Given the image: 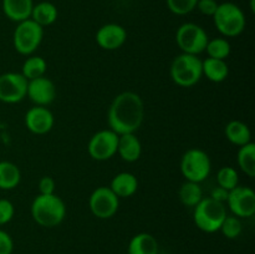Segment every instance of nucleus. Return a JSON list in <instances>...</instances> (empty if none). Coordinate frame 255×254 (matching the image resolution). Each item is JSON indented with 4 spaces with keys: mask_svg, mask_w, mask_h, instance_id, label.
<instances>
[{
    "mask_svg": "<svg viewBox=\"0 0 255 254\" xmlns=\"http://www.w3.org/2000/svg\"><path fill=\"white\" fill-rule=\"evenodd\" d=\"M46 70L47 62L44 57L30 55L22 64L21 75L29 81V80L36 79V77L45 76Z\"/></svg>",
    "mask_w": 255,
    "mask_h": 254,
    "instance_id": "obj_26",
    "label": "nucleus"
},
{
    "mask_svg": "<svg viewBox=\"0 0 255 254\" xmlns=\"http://www.w3.org/2000/svg\"><path fill=\"white\" fill-rule=\"evenodd\" d=\"M208 40L206 30L194 22H184L176 31V42L184 54L198 56L206 50Z\"/></svg>",
    "mask_w": 255,
    "mask_h": 254,
    "instance_id": "obj_8",
    "label": "nucleus"
},
{
    "mask_svg": "<svg viewBox=\"0 0 255 254\" xmlns=\"http://www.w3.org/2000/svg\"><path fill=\"white\" fill-rule=\"evenodd\" d=\"M34 0H1V9L5 16L14 22L30 19Z\"/></svg>",
    "mask_w": 255,
    "mask_h": 254,
    "instance_id": "obj_16",
    "label": "nucleus"
},
{
    "mask_svg": "<svg viewBox=\"0 0 255 254\" xmlns=\"http://www.w3.org/2000/svg\"><path fill=\"white\" fill-rule=\"evenodd\" d=\"M119 134L112 129H101L90 138L87 152L95 161H107L117 153Z\"/></svg>",
    "mask_w": 255,
    "mask_h": 254,
    "instance_id": "obj_10",
    "label": "nucleus"
},
{
    "mask_svg": "<svg viewBox=\"0 0 255 254\" xmlns=\"http://www.w3.org/2000/svg\"><path fill=\"white\" fill-rule=\"evenodd\" d=\"M15 214V207L9 199H0V226L7 224Z\"/></svg>",
    "mask_w": 255,
    "mask_h": 254,
    "instance_id": "obj_31",
    "label": "nucleus"
},
{
    "mask_svg": "<svg viewBox=\"0 0 255 254\" xmlns=\"http://www.w3.org/2000/svg\"><path fill=\"white\" fill-rule=\"evenodd\" d=\"M179 168L186 181L201 183L211 174L212 162L206 151L201 148H189L182 156Z\"/></svg>",
    "mask_w": 255,
    "mask_h": 254,
    "instance_id": "obj_6",
    "label": "nucleus"
},
{
    "mask_svg": "<svg viewBox=\"0 0 255 254\" xmlns=\"http://www.w3.org/2000/svg\"><path fill=\"white\" fill-rule=\"evenodd\" d=\"M231 44L226 37H216V39L208 40L204 51L208 54V57L212 59L226 60L231 55Z\"/></svg>",
    "mask_w": 255,
    "mask_h": 254,
    "instance_id": "obj_27",
    "label": "nucleus"
},
{
    "mask_svg": "<svg viewBox=\"0 0 255 254\" xmlns=\"http://www.w3.org/2000/svg\"><path fill=\"white\" fill-rule=\"evenodd\" d=\"M21 181L19 167L9 161H0V189L11 191L16 188Z\"/></svg>",
    "mask_w": 255,
    "mask_h": 254,
    "instance_id": "obj_23",
    "label": "nucleus"
},
{
    "mask_svg": "<svg viewBox=\"0 0 255 254\" xmlns=\"http://www.w3.org/2000/svg\"><path fill=\"white\" fill-rule=\"evenodd\" d=\"M227 139L234 146H244V144L252 142V132L247 124L239 120H233L228 122L224 129Z\"/></svg>",
    "mask_w": 255,
    "mask_h": 254,
    "instance_id": "obj_19",
    "label": "nucleus"
},
{
    "mask_svg": "<svg viewBox=\"0 0 255 254\" xmlns=\"http://www.w3.org/2000/svg\"><path fill=\"white\" fill-rule=\"evenodd\" d=\"M212 17L217 30L224 37L239 36L246 29V14L236 2H221Z\"/></svg>",
    "mask_w": 255,
    "mask_h": 254,
    "instance_id": "obj_3",
    "label": "nucleus"
},
{
    "mask_svg": "<svg viewBox=\"0 0 255 254\" xmlns=\"http://www.w3.org/2000/svg\"><path fill=\"white\" fill-rule=\"evenodd\" d=\"M128 254H158V242L152 234L142 232L131 238Z\"/></svg>",
    "mask_w": 255,
    "mask_h": 254,
    "instance_id": "obj_20",
    "label": "nucleus"
},
{
    "mask_svg": "<svg viewBox=\"0 0 255 254\" xmlns=\"http://www.w3.org/2000/svg\"><path fill=\"white\" fill-rule=\"evenodd\" d=\"M227 217L224 203L214 201L211 197L202 199L193 212L194 224L204 233H216L221 229L222 223Z\"/></svg>",
    "mask_w": 255,
    "mask_h": 254,
    "instance_id": "obj_4",
    "label": "nucleus"
},
{
    "mask_svg": "<svg viewBox=\"0 0 255 254\" xmlns=\"http://www.w3.org/2000/svg\"><path fill=\"white\" fill-rule=\"evenodd\" d=\"M144 119V104L136 92L125 91L112 100L107 112L110 129L117 134L136 133Z\"/></svg>",
    "mask_w": 255,
    "mask_h": 254,
    "instance_id": "obj_1",
    "label": "nucleus"
},
{
    "mask_svg": "<svg viewBox=\"0 0 255 254\" xmlns=\"http://www.w3.org/2000/svg\"><path fill=\"white\" fill-rule=\"evenodd\" d=\"M44 39V27L31 19L17 22L12 34V44L14 49L20 55L30 56L37 50Z\"/></svg>",
    "mask_w": 255,
    "mask_h": 254,
    "instance_id": "obj_7",
    "label": "nucleus"
},
{
    "mask_svg": "<svg viewBox=\"0 0 255 254\" xmlns=\"http://www.w3.org/2000/svg\"><path fill=\"white\" fill-rule=\"evenodd\" d=\"M27 80L21 72H5L0 75V101L17 104L26 97Z\"/></svg>",
    "mask_w": 255,
    "mask_h": 254,
    "instance_id": "obj_11",
    "label": "nucleus"
},
{
    "mask_svg": "<svg viewBox=\"0 0 255 254\" xmlns=\"http://www.w3.org/2000/svg\"><path fill=\"white\" fill-rule=\"evenodd\" d=\"M57 16H59V10L56 5L52 4L51 1H40L34 4L30 19L34 20L41 27H46L54 24L57 20Z\"/></svg>",
    "mask_w": 255,
    "mask_h": 254,
    "instance_id": "obj_21",
    "label": "nucleus"
},
{
    "mask_svg": "<svg viewBox=\"0 0 255 254\" xmlns=\"http://www.w3.org/2000/svg\"><path fill=\"white\" fill-rule=\"evenodd\" d=\"M251 9L252 11H254V0H251Z\"/></svg>",
    "mask_w": 255,
    "mask_h": 254,
    "instance_id": "obj_36",
    "label": "nucleus"
},
{
    "mask_svg": "<svg viewBox=\"0 0 255 254\" xmlns=\"http://www.w3.org/2000/svg\"><path fill=\"white\" fill-rule=\"evenodd\" d=\"M37 187H39V194H54L56 183L52 177L44 176L40 178Z\"/></svg>",
    "mask_w": 255,
    "mask_h": 254,
    "instance_id": "obj_34",
    "label": "nucleus"
},
{
    "mask_svg": "<svg viewBox=\"0 0 255 254\" xmlns=\"http://www.w3.org/2000/svg\"><path fill=\"white\" fill-rule=\"evenodd\" d=\"M117 153L120 154L124 161L136 162L141 157L142 144L138 137L134 133H125L119 136V144H117Z\"/></svg>",
    "mask_w": 255,
    "mask_h": 254,
    "instance_id": "obj_18",
    "label": "nucleus"
},
{
    "mask_svg": "<svg viewBox=\"0 0 255 254\" xmlns=\"http://www.w3.org/2000/svg\"><path fill=\"white\" fill-rule=\"evenodd\" d=\"M228 194H229V191H227V189L222 188V187H216V188L212 189L211 192V198H213L214 201L217 202H221V203H224V202H227V199H228Z\"/></svg>",
    "mask_w": 255,
    "mask_h": 254,
    "instance_id": "obj_35",
    "label": "nucleus"
},
{
    "mask_svg": "<svg viewBox=\"0 0 255 254\" xmlns=\"http://www.w3.org/2000/svg\"><path fill=\"white\" fill-rule=\"evenodd\" d=\"M233 216L238 218H249L255 213V192L251 187L237 186L229 191L226 202Z\"/></svg>",
    "mask_w": 255,
    "mask_h": 254,
    "instance_id": "obj_12",
    "label": "nucleus"
},
{
    "mask_svg": "<svg viewBox=\"0 0 255 254\" xmlns=\"http://www.w3.org/2000/svg\"><path fill=\"white\" fill-rule=\"evenodd\" d=\"M172 81L181 87H192L203 77L202 60L197 55L184 54L176 56L169 67Z\"/></svg>",
    "mask_w": 255,
    "mask_h": 254,
    "instance_id": "obj_5",
    "label": "nucleus"
},
{
    "mask_svg": "<svg viewBox=\"0 0 255 254\" xmlns=\"http://www.w3.org/2000/svg\"><path fill=\"white\" fill-rule=\"evenodd\" d=\"M31 217L39 226L54 228L66 217V204L56 194H37L31 203Z\"/></svg>",
    "mask_w": 255,
    "mask_h": 254,
    "instance_id": "obj_2",
    "label": "nucleus"
},
{
    "mask_svg": "<svg viewBox=\"0 0 255 254\" xmlns=\"http://www.w3.org/2000/svg\"><path fill=\"white\" fill-rule=\"evenodd\" d=\"M14 251V242L7 232L0 229V254H11Z\"/></svg>",
    "mask_w": 255,
    "mask_h": 254,
    "instance_id": "obj_33",
    "label": "nucleus"
},
{
    "mask_svg": "<svg viewBox=\"0 0 255 254\" xmlns=\"http://www.w3.org/2000/svg\"><path fill=\"white\" fill-rule=\"evenodd\" d=\"M198 0H166L167 7L174 15H187L196 10Z\"/></svg>",
    "mask_w": 255,
    "mask_h": 254,
    "instance_id": "obj_30",
    "label": "nucleus"
},
{
    "mask_svg": "<svg viewBox=\"0 0 255 254\" xmlns=\"http://www.w3.org/2000/svg\"><path fill=\"white\" fill-rule=\"evenodd\" d=\"M26 97L35 106H49L56 99V86L46 76L36 77L27 81Z\"/></svg>",
    "mask_w": 255,
    "mask_h": 254,
    "instance_id": "obj_13",
    "label": "nucleus"
},
{
    "mask_svg": "<svg viewBox=\"0 0 255 254\" xmlns=\"http://www.w3.org/2000/svg\"><path fill=\"white\" fill-rule=\"evenodd\" d=\"M96 42L101 49L114 51L120 49L127 40V31L122 25L116 22L105 24L97 30Z\"/></svg>",
    "mask_w": 255,
    "mask_h": 254,
    "instance_id": "obj_14",
    "label": "nucleus"
},
{
    "mask_svg": "<svg viewBox=\"0 0 255 254\" xmlns=\"http://www.w3.org/2000/svg\"><path fill=\"white\" fill-rule=\"evenodd\" d=\"M202 72L212 82H223L229 75V67L226 60L207 57L202 60Z\"/></svg>",
    "mask_w": 255,
    "mask_h": 254,
    "instance_id": "obj_22",
    "label": "nucleus"
},
{
    "mask_svg": "<svg viewBox=\"0 0 255 254\" xmlns=\"http://www.w3.org/2000/svg\"><path fill=\"white\" fill-rule=\"evenodd\" d=\"M89 207L96 218L109 219L112 218L119 211L120 198L110 187H97L90 196Z\"/></svg>",
    "mask_w": 255,
    "mask_h": 254,
    "instance_id": "obj_9",
    "label": "nucleus"
},
{
    "mask_svg": "<svg viewBox=\"0 0 255 254\" xmlns=\"http://www.w3.org/2000/svg\"><path fill=\"white\" fill-rule=\"evenodd\" d=\"M242 229H243V226H242V222L238 217L236 216H227L226 219L222 223L221 229L219 231L223 233V236L228 239H236L241 236Z\"/></svg>",
    "mask_w": 255,
    "mask_h": 254,
    "instance_id": "obj_29",
    "label": "nucleus"
},
{
    "mask_svg": "<svg viewBox=\"0 0 255 254\" xmlns=\"http://www.w3.org/2000/svg\"><path fill=\"white\" fill-rule=\"evenodd\" d=\"M219 2L217 0H198L196 9L206 16H213L218 7Z\"/></svg>",
    "mask_w": 255,
    "mask_h": 254,
    "instance_id": "obj_32",
    "label": "nucleus"
},
{
    "mask_svg": "<svg viewBox=\"0 0 255 254\" xmlns=\"http://www.w3.org/2000/svg\"><path fill=\"white\" fill-rule=\"evenodd\" d=\"M178 197L183 206L193 208L204 198L201 184L191 181H186L182 184L178 191Z\"/></svg>",
    "mask_w": 255,
    "mask_h": 254,
    "instance_id": "obj_24",
    "label": "nucleus"
},
{
    "mask_svg": "<svg viewBox=\"0 0 255 254\" xmlns=\"http://www.w3.org/2000/svg\"><path fill=\"white\" fill-rule=\"evenodd\" d=\"M110 188L119 198H128L138 189V179L131 172H121L112 178Z\"/></svg>",
    "mask_w": 255,
    "mask_h": 254,
    "instance_id": "obj_17",
    "label": "nucleus"
},
{
    "mask_svg": "<svg viewBox=\"0 0 255 254\" xmlns=\"http://www.w3.org/2000/svg\"><path fill=\"white\" fill-rule=\"evenodd\" d=\"M25 126L31 133L45 134L54 127L55 117L47 107L34 106L25 114Z\"/></svg>",
    "mask_w": 255,
    "mask_h": 254,
    "instance_id": "obj_15",
    "label": "nucleus"
},
{
    "mask_svg": "<svg viewBox=\"0 0 255 254\" xmlns=\"http://www.w3.org/2000/svg\"><path fill=\"white\" fill-rule=\"evenodd\" d=\"M237 161L243 173H246L251 178L255 177V144L253 142L239 147Z\"/></svg>",
    "mask_w": 255,
    "mask_h": 254,
    "instance_id": "obj_25",
    "label": "nucleus"
},
{
    "mask_svg": "<svg viewBox=\"0 0 255 254\" xmlns=\"http://www.w3.org/2000/svg\"><path fill=\"white\" fill-rule=\"evenodd\" d=\"M217 182L218 186L227 191H232L239 184V176L236 168L231 166L222 167L217 173Z\"/></svg>",
    "mask_w": 255,
    "mask_h": 254,
    "instance_id": "obj_28",
    "label": "nucleus"
}]
</instances>
